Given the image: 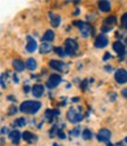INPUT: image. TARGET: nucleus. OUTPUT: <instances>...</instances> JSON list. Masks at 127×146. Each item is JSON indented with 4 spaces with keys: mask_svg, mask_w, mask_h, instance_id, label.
Segmentation results:
<instances>
[{
    "mask_svg": "<svg viewBox=\"0 0 127 146\" xmlns=\"http://www.w3.org/2000/svg\"><path fill=\"white\" fill-rule=\"evenodd\" d=\"M57 133H58V137H59L60 139H65V138H66V135H65V133H64L62 130H58Z\"/></svg>",
    "mask_w": 127,
    "mask_h": 146,
    "instance_id": "cd10ccee",
    "label": "nucleus"
},
{
    "mask_svg": "<svg viewBox=\"0 0 127 146\" xmlns=\"http://www.w3.org/2000/svg\"><path fill=\"white\" fill-rule=\"evenodd\" d=\"M86 85H87V80H84L83 84H81V88L83 90H86Z\"/></svg>",
    "mask_w": 127,
    "mask_h": 146,
    "instance_id": "c85d7f7f",
    "label": "nucleus"
},
{
    "mask_svg": "<svg viewBox=\"0 0 127 146\" xmlns=\"http://www.w3.org/2000/svg\"><path fill=\"white\" fill-rule=\"evenodd\" d=\"M115 24H116V18H115L114 15L106 18L105 21H104V25H103V29H101L103 32H108V31H111Z\"/></svg>",
    "mask_w": 127,
    "mask_h": 146,
    "instance_id": "39448f33",
    "label": "nucleus"
},
{
    "mask_svg": "<svg viewBox=\"0 0 127 146\" xmlns=\"http://www.w3.org/2000/svg\"><path fill=\"white\" fill-rule=\"evenodd\" d=\"M98 6L100 8V11H103V12H110V10H111V4H110V1H107V0L99 1Z\"/></svg>",
    "mask_w": 127,
    "mask_h": 146,
    "instance_id": "dca6fc26",
    "label": "nucleus"
},
{
    "mask_svg": "<svg viewBox=\"0 0 127 146\" xmlns=\"http://www.w3.org/2000/svg\"><path fill=\"white\" fill-rule=\"evenodd\" d=\"M74 25L79 27V32L80 34L84 36V38H88V36H92L95 33L94 27L85 21H74Z\"/></svg>",
    "mask_w": 127,
    "mask_h": 146,
    "instance_id": "f03ea898",
    "label": "nucleus"
},
{
    "mask_svg": "<svg viewBox=\"0 0 127 146\" xmlns=\"http://www.w3.org/2000/svg\"><path fill=\"white\" fill-rule=\"evenodd\" d=\"M54 40V32L51 31V30H47L45 32L44 36H42V41L44 42H50V41H53Z\"/></svg>",
    "mask_w": 127,
    "mask_h": 146,
    "instance_id": "a211bd4d",
    "label": "nucleus"
},
{
    "mask_svg": "<svg viewBox=\"0 0 127 146\" xmlns=\"http://www.w3.org/2000/svg\"><path fill=\"white\" fill-rule=\"evenodd\" d=\"M121 26L125 30H127V13H124L121 17Z\"/></svg>",
    "mask_w": 127,
    "mask_h": 146,
    "instance_id": "393cba45",
    "label": "nucleus"
},
{
    "mask_svg": "<svg viewBox=\"0 0 127 146\" xmlns=\"http://www.w3.org/2000/svg\"><path fill=\"white\" fill-rule=\"evenodd\" d=\"M21 134H20V132L19 131H12L11 133H10V139L12 140V143L13 144H15V145H18L20 143V138H21Z\"/></svg>",
    "mask_w": 127,
    "mask_h": 146,
    "instance_id": "4468645a",
    "label": "nucleus"
},
{
    "mask_svg": "<svg viewBox=\"0 0 127 146\" xmlns=\"http://www.w3.org/2000/svg\"><path fill=\"white\" fill-rule=\"evenodd\" d=\"M60 83H61V77L59 74H52V76H50V78L47 80L46 86L50 87V88H54V87H57Z\"/></svg>",
    "mask_w": 127,
    "mask_h": 146,
    "instance_id": "6e6552de",
    "label": "nucleus"
},
{
    "mask_svg": "<svg viewBox=\"0 0 127 146\" xmlns=\"http://www.w3.org/2000/svg\"><path fill=\"white\" fill-rule=\"evenodd\" d=\"M41 107V104L39 102H34V100H26L20 105V111L26 114H34L37 113Z\"/></svg>",
    "mask_w": 127,
    "mask_h": 146,
    "instance_id": "f257e3e1",
    "label": "nucleus"
},
{
    "mask_svg": "<svg viewBox=\"0 0 127 146\" xmlns=\"http://www.w3.org/2000/svg\"><path fill=\"white\" fill-rule=\"evenodd\" d=\"M37 47H38V45H37V41H35L32 36H27V45H26V50L28 51L30 53L34 52V51H37Z\"/></svg>",
    "mask_w": 127,
    "mask_h": 146,
    "instance_id": "9b49d317",
    "label": "nucleus"
},
{
    "mask_svg": "<svg viewBox=\"0 0 127 146\" xmlns=\"http://www.w3.org/2000/svg\"><path fill=\"white\" fill-rule=\"evenodd\" d=\"M26 67L28 70H31V71L35 70V68H37V61H35L34 59H32V58L27 59L26 60Z\"/></svg>",
    "mask_w": 127,
    "mask_h": 146,
    "instance_id": "aec40b11",
    "label": "nucleus"
},
{
    "mask_svg": "<svg viewBox=\"0 0 127 146\" xmlns=\"http://www.w3.org/2000/svg\"><path fill=\"white\" fill-rule=\"evenodd\" d=\"M97 138L99 141H101V143H106L110 140L111 138V131L110 130H107V129H101L100 131H99L98 135H97Z\"/></svg>",
    "mask_w": 127,
    "mask_h": 146,
    "instance_id": "9d476101",
    "label": "nucleus"
},
{
    "mask_svg": "<svg viewBox=\"0 0 127 146\" xmlns=\"http://www.w3.org/2000/svg\"><path fill=\"white\" fill-rule=\"evenodd\" d=\"M24 91H25V92H28V91H30V87H28V86L24 87Z\"/></svg>",
    "mask_w": 127,
    "mask_h": 146,
    "instance_id": "72a5a7b5",
    "label": "nucleus"
},
{
    "mask_svg": "<svg viewBox=\"0 0 127 146\" xmlns=\"http://www.w3.org/2000/svg\"><path fill=\"white\" fill-rule=\"evenodd\" d=\"M78 48H79V45L74 39H72V38L66 39V41H65V51H66V53L68 54V56H74V54L78 52Z\"/></svg>",
    "mask_w": 127,
    "mask_h": 146,
    "instance_id": "20e7f679",
    "label": "nucleus"
},
{
    "mask_svg": "<svg viewBox=\"0 0 127 146\" xmlns=\"http://www.w3.org/2000/svg\"><path fill=\"white\" fill-rule=\"evenodd\" d=\"M17 113V107L15 105H11L10 108H8V115H13Z\"/></svg>",
    "mask_w": 127,
    "mask_h": 146,
    "instance_id": "bb28decb",
    "label": "nucleus"
},
{
    "mask_svg": "<svg viewBox=\"0 0 127 146\" xmlns=\"http://www.w3.org/2000/svg\"><path fill=\"white\" fill-rule=\"evenodd\" d=\"M78 132H79V129H75V130H73V131H72V132H71V134H72V133H73V135H78V134H79Z\"/></svg>",
    "mask_w": 127,
    "mask_h": 146,
    "instance_id": "7c9ffc66",
    "label": "nucleus"
},
{
    "mask_svg": "<svg viewBox=\"0 0 127 146\" xmlns=\"http://www.w3.org/2000/svg\"><path fill=\"white\" fill-rule=\"evenodd\" d=\"M44 91H45L44 86L42 85H39V84L38 85H34L32 87V93H33L34 97H37V98H39V97H41L44 94Z\"/></svg>",
    "mask_w": 127,
    "mask_h": 146,
    "instance_id": "ddd939ff",
    "label": "nucleus"
},
{
    "mask_svg": "<svg viewBox=\"0 0 127 146\" xmlns=\"http://www.w3.org/2000/svg\"><path fill=\"white\" fill-rule=\"evenodd\" d=\"M25 66H26V64H25L24 61H21V60H19V59L13 60V67L15 68V71L21 72V71H24Z\"/></svg>",
    "mask_w": 127,
    "mask_h": 146,
    "instance_id": "f3484780",
    "label": "nucleus"
},
{
    "mask_svg": "<svg viewBox=\"0 0 127 146\" xmlns=\"http://www.w3.org/2000/svg\"><path fill=\"white\" fill-rule=\"evenodd\" d=\"M81 135H83V138H84L85 140H88V139L92 138V132H91L88 129H85V130L83 131V133H81Z\"/></svg>",
    "mask_w": 127,
    "mask_h": 146,
    "instance_id": "4be33fe9",
    "label": "nucleus"
},
{
    "mask_svg": "<svg viewBox=\"0 0 127 146\" xmlns=\"http://www.w3.org/2000/svg\"><path fill=\"white\" fill-rule=\"evenodd\" d=\"M110 58H111V54L108 53V52H107V53H105V56H104V60H107V59H110Z\"/></svg>",
    "mask_w": 127,
    "mask_h": 146,
    "instance_id": "c756f323",
    "label": "nucleus"
},
{
    "mask_svg": "<svg viewBox=\"0 0 127 146\" xmlns=\"http://www.w3.org/2000/svg\"><path fill=\"white\" fill-rule=\"evenodd\" d=\"M114 78L116 80V83H119V84L127 83V71L124 70V68H119V70L115 72Z\"/></svg>",
    "mask_w": 127,
    "mask_h": 146,
    "instance_id": "0eeeda50",
    "label": "nucleus"
},
{
    "mask_svg": "<svg viewBox=\"0 0 127 146\" xmlns=\"http://www.w3.org/2000/svg\"><path fill=\"white\" fill-rule=\"evenodd\" d=\"M8 130L6 129V127H3V129H1V132H3V134H5V132H7Z\"/></svg>",
    "mask_w": 127,
    "mask_h": 146,
    "instance_id": "473e14b6",
    "label": "nucleus"
},
{
    "mask_svg": "<svg viewBox=\"0 0 127 146\" xmlns=\"http://www.w3.org/2000/svg\"><path fill=\"white\" fill-rule=\"evenodd\" d=\"M50 66L53 70H57L59 72H66L67 71V65L64 61H60V60H51Z\"/></svg>",
    "mask_w": 127,
    "mask_h": 146,
    "instance_id": "423d86ee",
    "label": "nucleus"
},
{
    "mask_svg": "<svg viewBox=\"0 0 127 146\" xmlns=\"http://www.w3.org/2000/svg\"><path fill=\"white\" fill-rule=\"evenodd\" d=\"M67 119L72 123H79L83 120V114H81L80 107H72L67 112Z\"/></svg>",
    "mask_w": 127,
    "mask_h": 146,
    "instance_id": "7ed1b4c3",
    "label": "nucleus"
},
{
    "mask_svg": "<svg viewBox=\"0 0 127 146\" xmlns=\"http://www.w3.org/2000/svg\"><path fill=\"white\" fill-rule=\"evenodd\" d=\"M121 94L125 97V98H127V88H125V90H122V92H121Z\"/></svg>",
    "mask_w": 127,
    "mask_h": 146,
    "instance_id": "2f4dec72",
    "label": "nucleus"
},
{
    "mask_svg": "<svg viewBox=\"0 0 127 146\" xmlns=\"http://www.w3.org/2000/svg\"><path fill=\"white\" fill-rule=\"evenodd\" d=\"M113 48L114 51L118 53V56L119 57H124V54H125V46H124V44L121 41H115L113 44Z\"/></svg>",
    "mask_w": 127,
    "mask_h": 146,
    "instance_id": "f8f14e48",
    "label": "nucleus"
},
{
    "mask_svg": "<svg viewBox=\"0 0 127 146\" xmlns=\"http://www.w3.org/2000/svg\"><path fill=\"white\" fill-rule=\"evenodd\" d=\"M53 146H60V145H58V144H54V145H53Z\"/></svg>",
    "mask_w": 127,
    "mask_h": 146,
    "instance_id": "f704fd0d",
    "label": "nucleus"
},
{
    "mask_svg": "<svg viewBox=\"0 0 127 146\" xmlns=\"http://www.w3.org/2000/svg\"><path fill=\"white\" fill-rule=\"evenodd\" d=\"M50 17H51V25L53 27H58L60 24V17L57 14H52V13H50Z\"/></svg>",
    "mask_w": 127,
    "mask_h": 146,
    "instance_id": "6ab92c4d",
    "label": "nucleus"
},
{
    "mask_svg": "<svg viewBox=\"0 0 127 146\" xmlns=\"http://www.w3.org/2000/svg\"><path fill=\"white\" fill-rule=\"evenodd\" d=\"M22 138H24V140H26L27 143H31V144L38 140L37 135H34L33 133H31V132H28V131H26V132L22 133Z\"/></svg>",
    "mask_w": 127,
    "mask_h": 146,
    "instance_id": "2eb2a0df",
    "label": "nucleus"
},
{
    "mask_svg": "<svg viewBox=\"0 0 127 146\" xmlns=\"http://www.w3.org/2000/svg\"><path fill=\"white\" fill-rule=\"evenodd\" d=\"M14 125H17V126H25L26 125L25 118H18V119L14 121Z\"/></svg>",
    "mask_w": 127,
    "mask_h": 146,
    "instance_id": "b1692460",
    "label": "nucleus"
},
{
    "mask_svg": "<svg viewBox=\"0 0 127 146\" xmlns=\"http://www.w3.org/2000/svg\"><path fill=\"white\" fill-rule=\"evenodd\" d=\"M107 44H108L107 36L105 34H100V35L97 36V39L94 41V46L97 48H103V47H106L107 46Z\"/></svg>",
    "mask_w": 127,
    "mask_h": 146,
    "instance_id": "1a4fd4ad",
    "label": "nucleus"
},
{
    "mask_svg": "<svg viewBox=\"0 0 127 146\" xmlns=\"http://www.w3.org/2000/svg\"><path fill=\"white\" fill-rule=\"evenodd\" d=\"M52 51V46L48 42H42V45L40 46V53H48Z\"/></svg>",
    "mask_w": 127,
    "mask_h": 146,
    "instance_id": "412c9836",
    "label": "nucleus"
},
{
    "mask_svg": "<svg viewBox=\"0 0 127 146\" xmlns=\"http://www.w3.org/2000/svg\"><path fill=\"white\" fill-rule=\"evenodd\" d=\"M46 118L52 123L53 121V118H54V114H53V111H51V110H47L46 111Z\"/></svg>",
    "mask_w": 127,
    "mask_h": 146,
    "instance_id": "a878e982",
    "label": "nucleus"
},
{
    "mask_svg": "<svg viewBox=\"0 0 127 146\" xmlns=\"http://www.w3.org/2000/svg\"><path fill=\"white\" fill-rule=\"evenodd\" d=\"M54 52L56 53H58V56H60V57H65L66 56V51H65V48H61V47H54Z\"/></svg>",
    "mask_w": 127,
    "mask_h": 146,
    "instance_id": "5701e85b",
    "label": "nucleus"
}]
</instances>
